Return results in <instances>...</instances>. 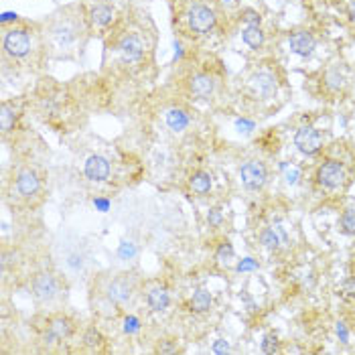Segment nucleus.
<instances>
[{
    "instance_id": "1",
    "label": "nucleus",
    "mask_w": 355,
    "mask_h": 355,
    "mask_svg": "<svg viewBox=\"0 0 355 355\" xmlns=\"http://www.w3.org/2000/svg\"><path fill=\"white\" fill-rule=\"evenodd\" d=\"M317 181L321 187L333 191V189H339L343 183H345V169L339 161H327L319 167L317 171Z\"/></svg>"
},
{
    "instance_id": "2",
    "label": "nucleus",
    "mask_w": 355,
    "mask_h": 355,
    "mask_svg": "<svg viewBox=\"0 0 355 355\" xmlns=\"http://www.w3.org/2000/svg\"><path fill=\"white\" fill-rule=\"evenodd\" d=\"M294 144H296V148H298L302 155L311 157V155H317V153L321 150V146H323V136H321V132H319L317 128H313V126H302V128H298L296 134H294Z\"/></svg>"
},
{
    "instance_id": "3",
    "label": "nucleus",
    "mask_w": 355,
    "mask_h": 355,
    "mask_svg": "<svg viewBox=\"0 0 355 355\" xmlns=\"http://www.w3.org/2000/svg\"><path fill=\"white\" fill-rule=\"evenodd\" d=\"M215 24V14L211 8H207L205 4H195L189 10V27L195 33H209Z\"/></svg>"
},
{
    "instance_id": "4",
    "label": "nucleus",
    "mask_w": 355,
    "mask_h": 355,
    "mask_svg": "<svg viewBox=\"0 0 355 355\" xmlns=\"http://www.w3.org/2000/svg\"><path fill=\"white\" fill-rule=\"evenodd\" d=\"M240 177H242V183H244L246 189L258 191V189H262L264 183H266V169H264L262 163L250 161V163H246V165L242 167Z\"/></svg>"
},
{
    "instance_id": "5",
    "label": "nucleus",
    "mask_w": 355,
    "mask_h": 355,
    "mask_svg": "<svg viewBox=\"0 0 355 355\" xmlns=\"http://www.w3.org/2000/svg\"><path fill=\"white\" fill-rule=\"evenodd\" d=\"M4 49L12 57H22L31 49V39H29V35L24 31H10L4 37Z\"/></svg>"
},
{
    "instance_id": "6",
    "label": "nucleus",
    "mask_w": 355,
    "mask_h": 355,
    "mask_svg": "<svg viewBox=\"0 0 355 355\" xmlns=\"http://www.w3.org/2000/svg\"><path fill=\"white\" fill-rule=\"evenodd\" d=\"M33 294L41 302H47V300L55 298V294H57V280L51 274H39L33 280Z\"/></svg>"
},
{
    "instance_id": "7",
    "label": "nucleus",
    "mask_w": 355,
    "mask_h": 355,
    "mask_svg": "<svg viewBox=\"0 0 355 355\" xmlns=\"http://www.w3.org/2000/svg\"><path fill=\"white\" fill-rule=\"evenodd\" d=\"M260 240H262V244H264V248L272 250V252L282 250V248L288 246V234H286V230H284L280 223L266 227V230L262 232Z\"/></svg>"
},
{
    "instance_id": "8",
    "label": "nucleus",
    "mask_w": 355,
    "mask_h": 355,
    "mask_svg": "<svg viewBox=\"0 0 355 355\" xmlns=\"http://www.w3.org/2000/svg\"><path fill=\"white\" fill-rule=\"evenodd\" d=\"M250 86L252 89L262 97V99H270L276 95V89H278V84H276V78L268 71H260L256 73L252 80H250Z\"/></svg>"
},
{
    "instance_id": "9",
    "label": "nucleus",
    "mask_w": 355,
    "mask_h": 355,
    "mask_svg": "<svg viewBox=\"0 0 355 355\" xmlns=\"http://www.w3.org/2000/svg\"><path fill=\"white\" fill-rule=\"evenodd\" d=\"M288 45H290V51H292V53H296V55H300V57H307V55L313 53V49H315L317 43H315V39H313L311 33L298 31V33H292V35H290Z\"/></svg>"
},
{
    "instance_id": "10",
    "label": "nucleus",
    "mask_w": 355,
    "mask_h": 355,
    "mask_svg": "<svg viewBox=\"0 0 355 355\" xmlns=\"http://www.w3.org/2000/svg\"><path fill=\"white\" fill-rule=\"evenodd\" d=\"M132 296V284L128 278H116L108 286V298L116 305H124Z\"/></svg>"
},
{
    "instance_id": "11",
    "label": "nucleus",
    "mask_w": 355,
    "mask_h": 355,
    "mask_svg": "<svg viewBox=\"0 0 355 355\" xmlns=\"http://www.w3.org/2000/svg\"><path fill=\"white\" fill-rule=\"evenodd\" d=\"M86 175L91 181H106L110 175V163L99 155H91L86 163Z\"/></svg>"
},
{
    "instance_id": "12",
    "label": "nucleus",
    "mask_w": 355,
    "mask_h": 355,
    "mask_svg": "<svg viewBox=\"0 0 355 355\" xmlns=\"http://www.w3.org/2000/svg\"><path fill=\"white\" fill-rule=\"evenodd\" d=\"M120 53L126 61H138L144 53V45H142L140 37H136V35L124 37L122 43H120Z\"/></svg>"
},
{
    "instance_id": "13",
    "label": "nucleus",
    "mask_w": 355,
    "mask_h": 355,
    "mask_svg": "<svg viewBox=\"0 0 355 355\" xmlns=\"http://www.w3.org/2000/svg\"><path fill=\"white\" fill-rule=\"evenodd\" d=\"M16 189L22 197H31L39 191V179L33 171H22L16 179Z\"/></svg>"
},
{
    "instance_id": "14",
    "label": "nucleus",
    "mask_w": 355,
    "mask_h": 355,
    "mask_svg": "<svg viewBox=\"0 0 355 355\" xmlns=\"http://www.w3.org/2000/svg\"><path fill=\"white\" fill-rule=\"evenodd\" d=\"M213 88H215L213 78H209V75H205V73H199V75H195V78L191 80V91H193L197 97H201V99L209 97V95L213 93Z\"/></svg>"
},
{
    "instance_id": "15",
    "label": "nucleus",
    "mask_w": 355,
    "mask_h": 355,
    "mask_svg": "<svg viewBox=\"0 0 355 355\" xmlns=\"http://www.w3.org/2000/svg\"><path fill=\"white\" fill-rule=\"evenodd\" d=\"M71 333V325L67 319H55L51 325H49V331H47V343H57L61 339H65L67 335Z\"/></svg>"
},
{
    "instance_id": "16",
    "label": "nucleus",
    "mask_w": 355,
    "mask_h": 355,
    "mask_svg": "<svg viewBox=\"0 0 355 355\" xmlns=\"http://www.w3.org/2000/svg\"><path fill=\"white\" fill-rule=\"evenodd\" d=\"M169 302H171V298L165 288H153L148 292V307L153 311H165L169 307Z\"/></svg>"
},
{
    "instance_id": "17",
    "label": "nucleus",
    "mask_w": 355,
    "mask_h": 355,
    "mask_svg": "<svg viewBox=\"0 0 355 355\" xmlns=\"http://www.w3.org/2000/svg\"><path fill=\"white\" fill-rule=\"evenodd\" d=\"M167 124H169V128H171V130L181 132V130H185V128H187L189 118H187V114H185L183 110L173 108V110H169V112H167Z\"/></svg>"
},
{
    "instance_id": "18",
    "label": "nucleus",
    "mask_w": 355,
    "mask_h": 355,
    "mask_svg": "<svg viewBox=\"0 0 355 355\" xmlns=\"http://www.w3.org/2000/svg\"><path fill=\"white\" fill-rule=\"evenodd\" d=\"M242 39H244V43H246L248 47L258 49V47H262V43H264V33L260 31V27H246L244 33H242Z\"/></svg>"
},
{
    "instance_id": "19",
    "label": "nucleus",
    "mask_w": 355,
    "mask_h": 355,
    "mask_svg": "<svg viewBox=\"0 0 355 355\" xmlns=\"http://www.w3.org/2000/svg\"><path fill=\"white\" fill-rule=\"evenodd\" d=\"M209 307H211V294L207 290H197L191 298V309L195 313H205L209 311Z\"/></svg>"
},
{
    "instance_id": "20",
    "label": "nucleus",
    "mask_w": 355,
    "mask_h": 355,
    "mask_svg": "<svg viewBox=\"0 0 355 355\" xmlns=\"http://www.w3.org/2000/svg\"><path fill=\"white\" fill-rule=\"evenodd\" d=\"M91 18H93V22H95V24L106 27V24H110V22H112L114 12H112V8H110V6H106V4H97V6H93V10H91Z\"/></svg>"
},
{
    "instance_id": "21",
    "label": "nucleus",
    "mask_w": 355,
    "mask_h": 355,
    "mask_svg": "<svg viewBox=\"0 0 355 355\" xmlns=\"http://www.w3.org/2000/svg\"><path fill=\"white\" fill-rule=\"evenodd\" d=\"M191 189H193L195 193H199V195L207 193V191L211 189V177H209V173H203V171L195 173V175L191 177Z\"/></svg>"
},
{
    "instance_id": "22",
    "label": "nucleus",
    "mask_w": 355,
    "mask_h": 355,
    "mask_svg": "<svg viewBox=\"0 0 355 355\" xmlns=\"http://www.w3.org/2000/svg\"><path fill=\"white\" fill-rule=\"evenodd\" d=\"M327 88L333 89V91H337V89H341L345 86V78L341 75V71H339V67H333V69H329L327 71Z\"/></svg>"
},
{
    "instance_id": "23",
    "label": "nucleus",
    "mask_w": 355,
    "mask_h": 355,
    "mask_svg": "<svg viewBox=\"0 0 355 355\" xmlns=\"http://www.w3.org/2000/svg\"><path fill=\"white\" fill-rule=\"evenodd\" d=\"M14 120H16L14 110L10 106H2V110H0V128H2V132H8L14 126Z\"/></svg>"
},
{
    "instance_id": "24",
    "label": "nucleus",
    "mask_w": 355,
    "mask_h": 355,
    "mask_svg": "<svg viewBox=\"0 0 355 355\" xmlns=\"http://www.w3.org/2000/svg\"><path fill=\"white\" fill-rule=\"evenodd\" d=\"M341 232L347 236H355V209H347L341 215Z\"/></svg>"
},
{
    "instance_id": "25",
    "label": "nucleus",
    "mask_w": 355,
    "mask_h": 355,
    "mask_svg": "<svg viewBox=\"0 0 355 355\" xmlns=\"http://www.w3.org/2000/svg\"><path fill=\"white\" fill-rule=\"evenodd\" d=\"M55 39L61 43V45H69L75 35H73V29H67V27H57L55 29Z\"/></svg>"
},
{
    "instance_id": "26",
    "label": "nucleus",
    "mask_w": 355,
    "mask_h": 355,
    "mask_svg": "<svg viewBox=\"0 0 355 355\" xmlns=\"http://www.w3.org/2000/svg\"><path fill=\"white\" fill-rule=\"evenodd\" d=\"M217 260L219 262H223V264H227L232 258H234V248H232V244H227V242H223L219 248H217Z\"/></svg>"
},
{
    "instance_id": "27",
    "label": "nucleus",
    "mask_w": 355,
    "mask_h": 355,
    "mask_svg": "<svg viewBox=\"0 0 355 355\" xmlns=\"http://www.w3.org/2000/svg\"><path fill=\"white\" fill-rule=\"evenodd\" d=\"M262 353H278V339L276 335H266L262 339Z\"/></svg>"
},
{
    "instance_id": "28",
    "label": "nucleus",
    "mask_w": 355,
    "mask_h": 355,
    "mask_svg": "<svg viewBox=\"0 0 355 355\" xmlns=\"http://www.w3.org/2000/svg\"><path fill=\"white\" fill-rule=\"evenodd\" d=\"M282 169H284V181L288 185H296L298 183V179H300V169L298 167H286V165H282Z\"/></svg>"
},
{
    "instance_id": "29",
    "label": "nucleus",
    "mask_w": 355,
    "mask_h": 355,
    "mask_svg": "<svg viewBox=\"0 0 355 355\" xmlns=\"http://www.w3.org/2000/svg\"><path fill=\"white\" fill-rule=\"evenodd\" d=\"M134 254H136L134 244H130V242H122V244H120V248H118V256H120L122 260H130V258H134Z\"/></svg>"
},
{
    "instance_id": "30",
    "label": "nucleus",
    "mask_w": 355,
    "mask_h": 355,
    "mask_svg": "<svg viewBox=\"0 0 355 355\" xmlns=\"http://www.w3.org/2000/svg\"><path fill=\"white\" fill-rule=\"evenodd\" d=\"M258 268V262L254 260V258H244L240 264H238V272H250V270H256Z\"/></svg>"
},
{
    "instance_id": "31",
    "label": "nucleus",
    "mask_w": 355,
    "mask_h": 355,
    "mask_svg": "<svg viewBox=\"0 0 355 355\" xmlns=\"http://www.w3.org/2000/svg\"><path fill=\"white\" fill-rule=\"evenodd\" d=\"M138 329H140L138 319H136V317H126V321H124V331H126V333H136Z\"/></svg>"
},
{
    "instance_id": "32",
    "label": "nucleus",
    "mask_w": 355,
    "mask_h": 355,
    "mask_svg": "<svg viewBox=\"0 0 355 355\" xmlns=\"http://www.w3.org/2000/svg\"><path fill=\"white\" fill-rule=\"evenodd\" d=\"M207 221H209L211 227H217L221 223V211L219 209H211L209 215H207Z\"/></svg>"
},
{
    "instance_id": "33",
    "label": "nucleus",
    "mask_w": 355,
    "mask_h": 355,
    "mask_svg": "<svg viewBox=\"0 0 355 355\" xmlns=\"http://www.w3.org/2000/svg\"><path fill=\"white\" fill-rule=\"evenodd\" d=\"M244 20L248 22V27H260V16H258V12H254V10H248L246 16H244Z\"/></svg>"
},
{
    "instance_id": "34",
    "label": "nucleus",
    "mask_w": 355,
    "mask_h": 355,
    "mask_svg": "<svg viewBox=\"0 0 355 355\" xmlns=\"http://www.w3.org/2000/svg\"><path fill=\"white\" fill-rule=\"evenodd\" d=\"M343 292H345L347 298H355V278L345 280V284H343Z\"/></svg>"
},
{
    "instance_id": "35",
    "label": "nucleus",
    "mask_w": 355,
    "mask_h": 355,
    "mask_svg": "<svg viewBox=\"0 0 355 355\" xmlns=\"http://www.w3.org/2000/svg\"><path fill=\"white\" fill-rule=\"evenodd\" d=\"M236 128L240 132H252L254 130V122H250V120H238L236 122Z\"/></svg>"
},
{
    "instance_id": "36",
    "label": "nucleus",
    "mask_w": 355,
    "mask_h": 355,
    "mask_svg": "<svg viewBox=\"0 0 355 355\" xmlns=\"http://www.w3.org/2000/svg\"><path fill=\"white\" fill-rule=\"evenodd\" d=\"M337 335H339V341H341V343H347V339H349V331H347L345 323H337Z\"/></svg>"
},
{
    "instance_id": "37",
    "label": "nucleus",
    "mask_w": 355,
    "mask_h": 355,
    "mask_svg": "<svg viewBox=\"0 0 355 355\" xmlns=\"http://www.w3.org/2000/svg\"><path fill=\"white\" fill-rule=\"evenodd\" d=\"M86 343L88 345H97L99 343V333L95 329H89L88 333H86Z\"/></svg>"
},
{
    "instance_id": "38",
    "label": "nucleus",
    "mask_w": 355,
    "mask_h": 355,
    "mask_svg": "<svg viewBox=\"0 0 355 355\" xmlns=\"http://www.w3.org/2000/svg\"><path fill=\"white\" fill-rule=\"evenodd\" d=\"M213 351H215V353H227V351H230V345H227V341H223V339H217V341L213 343Z\"/></svg>"
},
{
    "instance_id": "39",
    "label": "nucleus",
    "mask_w": 355,
    "mask_h": 355,
    "mask_svg": "<svg viewBox=\"0 0 355 355\" xmlns=\"http://www.w3.org/2000/svg\"><path fill=\"white\" fill-rule=\"evenodd\" d=\"M93 205H95L99 211H108V209H110V201H108V199H95Z\"/></svg>"
},
{
    "instance_id": "40",
    "label": "nucleus",
    "mask_w": 355,
    "mask_h": 355,
    "mask_svg": "<svg viewBox=\"0 0 355 355\" xmlns=\"http://www.w3.org/2000/svg\"><path fill=\"white\" fill-rule=\"evenodd\" d=\"M159 351H161V353H175L177 347H173V345H163V347H159Z\"/></svg>"
},
{
    "instance_id": "41",
    "label": "nucleus",
    "mask_w": 355,
    "mask_h": 355,
    "mask_svg": "<svg viewBox=\"0 0 355 355\" xmlns=\"http://www.w3.org/2000/svg\"><path fill=\"white\" fill-rule=\"evenodd\" d=\"M16 18V12H4L2 14V22H8V20H14Z\"/></svg>"
},
{
    "instance_id": "42",
    "label": "nucleus",
    "mask_w": 355,
    "mask_h": 355,
    "mask_svg": "<svg viewBox=\"0 0 355 355\" xmlns=\"http://www.w3.org/2000/svg\"><path fill=\"white\" fill-rule=\"evenodd\" d=\"M349 20H351V22L355 24V0L351 2V4H349Z\"/></svg>"
},
{
    "instance_id": "43",
    "label": "nucleus",
    "mask_w": 355,
    "mask_h": 355,
    "mask_svg": "<svg viewBox=\"0 0 355 355\" xmlns=\"http://www.w3.org/2000/svg\"><path fill=\"white\" fill-rule=\"evenodd\" d=\"M225 2H230V0H225Z\"/></svg>"
}]
</instances>
